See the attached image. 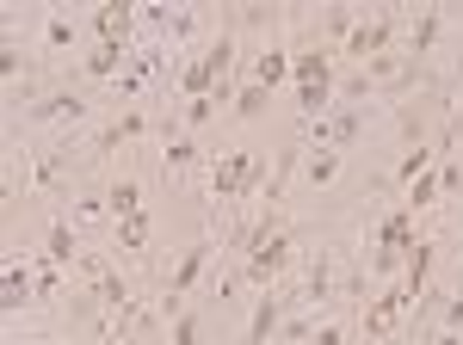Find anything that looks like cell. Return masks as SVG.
I'll use <instances>...</instances> for the list:
<instances>
[{"instance_id": "obj_26", "label": "cell", "mask_w": 463, "mask_h": 345, "mask_svg": "<svg viewBox=\"0 0 463 345\" xmlns=\"http://www.w3.org/2000/svg\"><path fill=\"white\" fill-rule=\"evenodd\" d=\"M427 345H463V333H458V327H432Z\"/></svg>"}, {"instance_id": "obj_27", "label": "cell", "mask_w": 463, "mask_h": 345, "mask_svg": "<svg viewBox=\"0 0 463 345\" xmlns=\"http://www.w3.org/2000/svg\"><path fill=\"white\" fill-rule=\"evenodd\" d=\"M316 345H346V327H334V321H327V327L316 333Z\"/></svg>"}, {"instance_id": "obj_6", "label": "cell", "mask_w": 463, "mask_h": 345, "mask_svg": "<svg viewBox=\"0 0 463 345\" xmlns=\"http://www.w3.org/2000/svg\"><path fill=\"white\" fill-rule=\"evenodd\" d=\"M148 130H155V124H148V111H124V117H111V124L87 142V148H93V154H106V148H124V142L148 136Z\"/></svg>"}, {"instance_id": "obj_23", "label": "cell", "mask_w": 463, "mask_h": 345, "mask_svg": "<svg viewBox=\"0 0 463 345\" xmlns=\"http://www.w3.org/2000/svg\"><path fill=\"white\" fill-rule=\"evenodd\" d=\"M309 333H316V314H297V321H285V327H279V340H309Z\"/></svg>"}, {"instance_id": "obj_1", "label": "cell", "mask_w": 463, "mask_h": 345, "mask_svg": "<svg viewBox=\"0 0 463 345\" xmlns=\"http://www.w3.org/2000/svg\"><path fill=\"white\" fill-rule=\"evenodd\" d=\"M408 309H420V303H414V290H408V284H383V290L364 303V321H358V327H364V340H371V345L395 340V327L408 321Z\"/></svg>"}, {"instance_id": "obj_17", "label": "cell", "mask_w": 463, "mask_h": 345, "mask_svg": "<svg viewBox=\"0 0 463 345\" xmlns=\"http://www.w3.org/2000/svg\"><path fill=\"white\" fill-rule=\"evenodd\" d=\"M439 198H445V179H439V172H420V179L408 185V198H402V204H408V210H432Z\"/></svg>"}, {"instance_id": "obj_10", "label": "cell", "mask_w": 463, "mask_h": 345, "mask_svg": "<svg viewBox=\"0 0 463 345\" xmlns=\"http://www.w3.org/2000/svg\"><path fill=\"white\" fill-rule=\"evenodd\" d=\"M74 117H87V99L80 93H43L32 105V124H74Z\"/></svg>"}, {"instance_id": "obj_25", "label": "cell", "mask_w": 463, "mask_h": 345, "mask_svg": "<svg viewBox=\"0 0 463 345\" xmlns=\"http://www.w3.org/2000/svg\"><path fill=\"white\" fill-rule=\"evenodd\" d=\"M439 327H458V333H463V290L445 303V321H439Z\"/></svg>"}, {"instance_id": "obj_8", "label": "cell", "mask_w": 463, "mask_h": 345, "mask_svg": "<svg viewBox=\"0 0 463 345\" xmlns=\"http://www.w3.org/2000/svg\"><path fill=\"white\" fill-rule=\"evenodd\" d=\"M290 80V50L285 43H266V50H253V87H285Z\"/></svg>"}, {"instance_id": "obj_7", "label": "cell", "mask_w": 463, "mask_h": 345, "mask_svg": "<svg viewBox=\"0 0 463 345\" xmlns=\"http://www.w3.org/2000/svg\"><path fill=\"white\" fill-rule=\"evenodd\" d=\"M0 303H6V314H19V309H32V303H37V277H32V266H25V259H13V266H6Z\"/></svg>"}, {"instance_id": "obj_11", "label": "cell", "mask_w": 463, "mask_h": 345, "mask_svg": "<svg viewBox=\"0 0 463 345\" xmlns=\"http://www.w3.org/2000/svg\"><path fill=\"white\" fill-rule=\"evenodd\" d=\"M130 25H137V6H124V0H111V6H99V13H93L99 43H130Z\"/></svg>"}, {"instance_id": "obj_12", "label": "cell", "mask_w": 463, "mask_h": 345, "mask_svg": "<svg viewBox=\"0 0 463 345\" xmlns=\"http://www.w3.org/2000/svg\"><path fill=\"white\" fill-rule=\"evenodd\" d=\"M106 210H111V222L143 216V179H111L106 185Z\"/></svg>"}, {"instance_id": "obj_4", "label": "cell", "mask_w": 463, "mask_h": 345, "mask_svg": "<svg viewBox=\"0 0 463 345\" xmlns=\"http://www.w3.org/2000/svg\"><path fill=\"white\" fill-rule=\"evenodd\" d=\"M279 327H285V296H279V290H260V296H253V321H248V333H241V345H272V340H279Z\"/></svg>"}, {"instance_id": "obj_18", "label": "cell", "mask_w": 463, "mask_h": 345, "mask_svg": "<svg viewBox=\"0 0 463 345\" xmlns=\"http://www.w3.org/2000/svg\"><path fill=\"white\" fill-rule=\"evenodd\" d=\"M266 105H272V93H266V87H253V80H248V87L235 93V117H248V124H253V117H266Z\"/></svg>"}, {"instance_id": "obj_15", "label": "cell", "mask_w": 463, "mask_h": 345, "mask_svg": "<svg viewBox=\"0 0 463 345\" xmlns=\"http://www.w3.org/2000/svg\"><path fill=\"white\" fill-rule=\"evenodd\" d=\"M43 259H50V266H62V272H69L74 259H80V241H74L69 216H56V222H50V241H43Z\"/></svg>"}, {"instance_id": "obj_16", "label": "cell", "mask_w": 463, "mask_h": 345, "mask_svg": "<svg viewBox=\"0 0 463 345\" xmlns=\"http://www.w3.org/2000/svg\"><path fill=\"white\" fill-rule=\"evenodd\" d=\"M334 179H340V148H316V154H309V161H303V185H334Z\"/></svg>"}, {"instance_id": "obj_3", "label": "cell", "mask_w": 463, "mask_h": 345, "mask_svg": "<svg viewBox=\"0 0 463 345\" xmlns=\"http://www.w3.org/2000/svg\"><path fill=\"white\" fill-rule=\"evenodd\" d=\"M211 253H216V241H192V247H185V259L174 266V277L161 284V314H167V321L185 314V296L198 290V277H204V266H211Z\"/></svg>"}, {"instance_id": "obj_28", "label": "cell", "mask_w": 463, "mask_h": 345, "mask_svg": "<svg viewBox=\"0 0 463 345\" xmlns=\"http://www.w3.org/2000/svg\"><path fill=\"white\" fill-rule=\"evenodd\" d=\"M451 69H458V80H463V50H458V62H451Z\"/></svg>"}, {"instance_id": "obj_21", "label": "cell", "mask_w": 463, "mask_h": 345, "mask_svg": "<svg viewBox=\"0 0 463 345\" xmlns=\"http://www.w3.org/2000/svg\"><path fill=\"white\" fill-rule=\"evenodd\" d=\"M43 43H50V50H74V13H69V19L56 13V19L43 25Z\"/></svg>"}, {"instance_id": "obj_20", "label": "cell", "mask_w": 463, "mask_h": 345, "mask_svg": "<svg viewBox=\"0 0 463 345\" xmlns=\"http://www.w3.org/2000/svg\"><path fill=\"white\" fill-rule=\"evenodd\" d=\"M204 340V321L185 309V314H174V333H167V345H198Z\"/></svg>"}, {"instance_id": "obj_24", "label": "cell", "mask_w": 463, "mask_h": 345, "mask_svg": "<svg viewBox=\"0 0 463 345\" xmlns=\"http://www.w3.org/2000/svg\"><path fill=\"white\" fill-rule=\"evenodd\" d=\"M19 69H25V56H19V43L6 37V50H0V74H6V80H19Z\"/></svg>"}, {"instance_id": "obj_19", "label": "cell", "mask_w": 463, "mask_h": 345, "mask_svg": "<svg viewBox=\"0 0 463 345\" xmlns=\"http://www.w3.org/2000/svg\"><path fill=\"white\" fill-rule=\"evenodd\" d=\"M161 161H167V167H192V161H198V136H167Z\"/></svg>"}, {"instance_id": "obj_29", "label": "cell", "mask_w": 463, "mask_h": 345, "mask_svg": "<svg viewBox=\"0 0 463 345\" xmlns=\"http://www.w3.org/2000/svg\"><path fill=\"white\" fill-rule=\"evenodd\" d=\"M32 345H62V340H32Z\"/></svg>"}, {"instance_id": "obj_13", "label": "cell", "mask_w": 463, "mask_h": 345, "mask_svg": "<svg viewBox=\"0 0 463 345\" xmlns=\"http://www.w3.org/2000/svg\"><path fill=\"white\" fill-rule=\"evenodd\" d=\"M130 56H137L130 43H93V50H87V74H93V80H118V69H124Z\"/></svg>"}, {"instance_id": "obj_22", "label": "cell", "mask_w": 463, "mask_h": 345, "mask_svg": "<svg viewBox=\"0 0 463 345\" xmlns=\"http://www.w3.org/2000/svg\"><path fill=\"white\" fill-rule=\"evenodd\" d=\"M216 111H222V99H216V93H211V99H192V105H185V111H179V117H185L192 130H204V124H211Z\"/></svg>"}, {"instance_id": "obj_5", "label": "cell", "mask_w": 463, "mask_h": 345, "mask_svg": "<svg viewBox=\"0 0 463 345\" xmlns=\"http://www.w3.org/2000/svg\"><path fill=\"white\" fill-rule=\"evenodd\" d=\"M439 37H445V13H439V6H427L420 19H408V43H402V56H408V62H420V56H432V50H439Z\"/></svg>"}, {"instance_id": "obj_2", "label": "cell", "mask_w": 463, "mask_h": 345, "mask_svg": "<svg viewBox=\"0 0 463 345\" xmlns=\"http://www.w3.org/2000/svg\"><path fill=\"white\" fill-rule=\"evenodd\" d=\"M395 37H402V13H371V19H364V13H358L353 37H346V43H340V50H346V56H353L358 69H364V62H371V56H390V50H402V43H395Z\"/></svg>"}, {"instance_id": "obj_9", "label": "cell", "mask_w": 463, "mask_h": 345, "mask_svg": "<svg viewBox=\"0 0 463 345\" xmlns=\"http://www.w3.org/2000/svg\"><path fill=\"white\" fill-rule=\"evenodd\" d=\"M432 259H439V241H414L408 259H402V284L414 290V303L427 296V277H432Z\"/></svg>"}, {"instance_id": "obj_14", "label": "cell", "mask_w": 463, "mask_h": 345, "mask_svg": "<svg viewBox=\"0 0 463 345\" xmlns=\"http://www.w3.org/2000/svg\"><path fill=\"white\" fill-rule=\"evenodd\" d=\"M148 247V216H124V222H111V253L118 259H137Z\"/></svg>"}]
</instances>
